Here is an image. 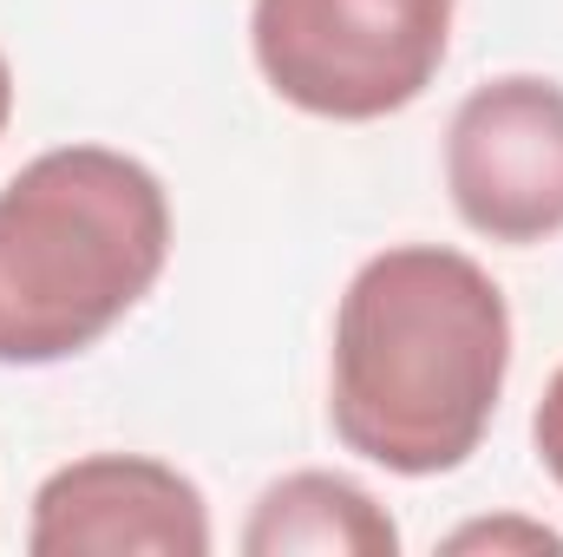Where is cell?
<instances>
[{
  "instance_id": "obj_1",
  "label": "cell",
  "mask_w": 563,
  "mask_h": 557,
  "mask_svg": "<svg viewBox=\"0 0 563 557\" xmlns=\"http://www.w3.org/2000/svg\"><path fill=\"white\" fill-rule=\"evenodd\" d=\"M511 381V302L492 270L445 243H394L367 256L334 308L328 419L334 439L394 472H459Z\"/></svg>"
},
{
  "instance_id": "obj_2",
  "label": "cell",
  "mask_w": 563,
  "mask_h": 557,
  "mask_svg": "<svg viewBox=\"0 0 563 557\" xmlns=\"http://www.w3.org/2000/svg\"><path fill=\"white\" fill-rule=\"evenodd\" d=\"M170 190L112 144H53L0 184V368L99 348L170 263Z\"/></svg>"
},
{
  "instance_id": "obj_3",
  "label": "cell",
  "mask_w": 563,
  "mask_h": 557,
  "mask_svg": "<svg viewBox=\"0 0 563 557\" xmlns=\"http://www.w3.org/2000/svg\"><path fill=\"white\" fill-rule=\"evenodd\" d=\"M459 0H256L250 53L282 106L374 125L420 106L452 53Z\"/></svg>"
},
{
  "instance_id": "obj_4",
  "label": "cell",
  "mask_w": 563,
  "mask_h": 557,
  "mask_svg": "<svg viewBox=\"0 0 563 557\" xmlns=\"http://www.w3.org/2000/svg\"><path fill=\"white\" fill-rule=\"evenodd\" d=\"M445 190L485 243H551L563 230V86L498 73L472 86L445 125Z\"/></svg>"
},
{
  "instance_id": "obj_5",
  "label": "cell",
  "mask_w": 563,
  "mask_h": 557,
  "mask_svg": "<svg viewBox=\"0 0 563 557\" xmlns=\"http://www.w3.org/2000/svg\"><path fill=\"white\" fill-rule=\"evenodd\" d=\"M33 557H203L210 505L190 472L151 452H86L40 479Z\"/></svg>"
},
{
  "instance_id": "obj_6",
  "label": "cell",
  "mask_w": 563,
  "mask_h": 557,
  "mask_svg": "<svg viewBox=\"0 0 563 557\" xmlns=\"http://www.w3.org/2000/svg\"><path fill=\"white\" fill-rule=\"evenodd\" d=\"M243 551L250 557H394L400 551V525L387 518V505L354 485L347 472H288L276 479L250 525H243Z\"/></svg>"
},
{
  "instance_id": "obj_7",
  "label": "cell",
  "mask_w": 563,
  "mask_h": 557,
  "mask_svg": "<svg viewBox=\"0 0 563 557\" xmlns=\"http://www.w3.org/2000/svg\"><path fill=\"white\" fill-rule=\"evenodd\" d=\"M445 551H563V532L531 525V518H485L445 538Z\"/></svg>"
},
{
  "instance_id": "obj_8",
  "label": "cell",
  "mask_w": 563,
  "mask_h": 557,
  "mask_svg": "<svg viewBox=\"0 0 563 557\" xmlns=\"http://www.w3.org/2000/svg\"><path fill=\"white\" fill-rule=\"evenodd\" d=\"M531 439H538L544 472L563 485V368L551 374V387H544V401H538V414H531Z\"/></svg>"
},
{
  "instance_id": "obj_9",
  "label": "cell",
  "mask_w": 563,
  "mask_h": 557,
  "mask_svg": "<svg viewBox=\"0 0 563 557\" xmlns=\"http://www.w3.org/2000/svg\"><path fill=\"white\" fill-rule=\"evenodd\" d=\"M7 125H13V66L0 53V139H7Z\"/></svg>"
}]
</instances>
